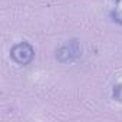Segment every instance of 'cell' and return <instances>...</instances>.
<instances>
[{
    "label": "cell",
    "instance_id": "3957f363",
    "mask_svg": "<svg viewBox=\"0 0 122 122\" xmlns=\"http://www.w3.org/2000/svg\"><path fill=\"white\" fill-rule=\"evenodd\" d=\"M111 19L116 25L122 26V0H113V6L111 9Z\"/></svg>",
    "mask_w": 122,
    "mask_h": 122
},
{
    "label": "cell",
    "instance_id": "277c9868",
    "mask_svg": "<svg viewBox=\"0 0 122 122\" xmlns=\"http://www.w3.org/2000/svg\"><path fill=\"white\" fill-rule=\"evenodd\" d=\"M112 99L122 103V79L118 81L112 88Z\"/></svg>",
    "mask_w": 122,
    "mask_h": 122
},
{
    "label": "cell",
    "instance_id": "7a4b0ae2",
    "mask_svg": "<svg viewBox=\"0 0 122 122\" xmlns=\"http://www.w3.org/2000/svg\"><path fill=\"white\" fill-rule=\"evenodd\" d=\"M82 55V47L79 40L73 39L69 40L68 43H65L63 46H60V49L56 52V59L62 63H68V62H73L79 56Z\"/></svg>",
    "mask_w": 122,
    "mask_h": 122
},
{
    "label": "cell",
    "instance_id": "6da1fadb",
    "mask_svg": "<svg viewBox=\"0 0 122 122\" xmlns=\"http://www.w3.org/2000/svg\"><path fill=\"white\" fill-rule=\"evenodd\" d=\"M10 57L19 66H27L35 59V47L29 42H19L10 49Z\"/></svg>",
    "mask_w": 122,
    "mask_h": 122
}]
</instances>
